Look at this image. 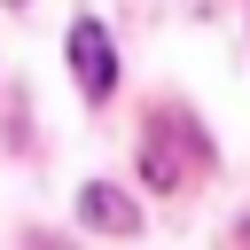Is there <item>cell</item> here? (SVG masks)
Returning <instances> with one entry per match:
<instances>
[{
	"label": "cell",
	"instance_id": "6da1fadb",
	"mask_svg": "<svg viewBox=\"0 0 250 250\" xmlns=\"http://www.w3.org/2000/svg\"><path fill=\"white\" fill-rule=\"evenodd\" d=\"M211 148H203V133L188 125V117H148V141H141V172H148V188H180L188 180V164H203Z\"/></svg>",
	"mask_w": 250,
	"mask_h": 250
},
{
	"label": "cell",
	"instance_id": "5b68a950",
	"mask_svg": "<svg viewBox=\"0 0 250 250\" xmlns=\"http://www.w3.org/2000/svg\"><path fill=\"white\" fill-rule=\"evenodd\" d=\"M8 8H23V0H8Z\"/></svg>",
	"mask_w": 250,
	"mask_h": 250
},
{
	"label": "cell",
	"instance_id": "277c9868",
	"mask_svg": "<svg viewBox=\"0 0 250 250\" xmlns=\"http://www.w3.org/2000/svg\"><path fill=\"white\" fill-rule=\"evenodd\" d=\"M242 242H250V227H242Z\"/></svg>",
	"mask_w": 250,
	"mask_h": 250
},
{
	"label": "cell",
	"instance_id": "7a4b0ae2",
	"mask_svg": "<svg viewBox=\"0 0 250 250\" xmlns=\"http://www.w3.org/2000/svg\"><path fill=\"white\" fill-rule=\"evenodd\" d=\"M70 78H78L86 102H109L117 94V39H109V23H94V16L70 23Z\"/></svg>",
	"mask_w": 250,
	"mask_h": 250
},
{
	"label": "cell",
	"instance_id": "3957f363",
	"mask_svg": "<svg viewBox=\"0 0 250 250\" xmlns=\"http://www.w3.org/2000/svg\"><path fill=\"white\" fill-rule=\"evenodd\" d=\"M78 219H86L94 234H117V242H133V234H141V203H133V195H117L109 180H86V188H78Z\"/></svg>",
	"mask_w": 250,
	"mask_h": 250
}]
</instances>
